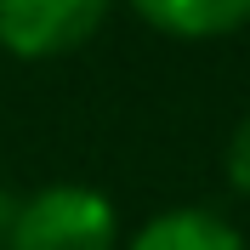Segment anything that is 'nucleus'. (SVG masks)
Instances as JSON below:
<instances>
[{
	"instance_id": "obj_1",
	"label": "nucleus",
	"mask_w": 250,
	"mask_h": 250,
	"mask_svg": "<svg viewBox=\"0 0 250 250\" xmlns=\"http://www.w3.org/2000/svg\"><path fill=\"white\" fill-rule=\"evenodd\" d=\"M120 216H114L108 193L85 182H51L40 193L12 205L6 222V250H114Z\"/></svg>"
},
{
	"instance_id": "obj_4",
	"label": "nucleus",
	"mask_w": 250,
	"mask_h": 250,
	"mask_svg": "<svg viewBox=\"0 0 250 250\" xmlns=\"http://www.w3.org/2000/svg\"><path fill=\"white\" fill-rule=\"evenodd\" d=\"M159 34L171 40H222L250 23V0H131Z\"/></svg>"
},
{
	"instance_id": "obj_3",
	"label": "nucleus",
	"mask_w": 250,
	"mask_h": 250,
	"mask_svg": "<svg viewBox=\"0 0 250 250\" xmlns=\"http://www.w3.org/2000/svg\"><path fill=\"white\" fill-rule=\"evenodd\" d=\"M125 250H245L239 228L205 205H176V210H159L148 228Z\"/></svg>"
},
{
	"instance_id": "obj_5",
	"label": "nucleus",
	"mask_w": 250,
	"mask_h": 250,
	"mask_svg": "<svg viewBox=\"0 0 250 250\" xmlns=\"http://www.w3.org/2000/svg\"><path fill=\"white\" fill-rule=\"evenodd\" d=\"M222 171H228V188L250 199V114L233 125V137H228V159H222Z\"/></svg>"
},
{
	"instance_id": "obj_2",
	"label": "nucleus",
	"mask_w": 250,
	"mask_h": 250,
	"mask_svg": "<svg viewBox=\"0 0 250 250\" xmlns=\"http://www.w3.org/2000/svg\"><path fill=\"white\" fill-rule=\"evenodd\" d=\"M114 0H0V51L12 57H62L85 46Z\"/></svg>"
},
{
	"instance_id": "obj_6",
	"label": "nucleus",
	"mask_w": 250,
	"mask_h": 250,
	"mask_svg": "<svg viewBox=\"0 0 250 250\" xmlns=\"http://www.w3.org/2000/svg\"><path fill=\"white\" fill-rule=\"evenodd\" d=\"M12 205H17V199H6V193H0V239H6V222H12Z\"/></svg>"
}]
</instances>
